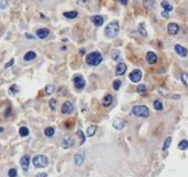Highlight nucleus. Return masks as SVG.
<instances>
[{
    "label": "nucleus",
    "instance_id": "28",
    "mask_svg": "<svg viewBox=\"0 0 188 177\" xmlns=\"http://www.w3.org/2000/svg\"><path fill=\"white\" fill-rule=\"evenodd\" d=\"M44 92H45V94H48V95H51V94L54 92V86H53L52 84L47 85L45 88H44Z\"/></svg>",
    "mask_w": 188,
    "mask_h": 177
},
{
    "label": "nucleus",
    "instance_id": "37",
    "mask_svg": "<svg viewBox=\"0 0 188 177\" xmlns=\"http://www.w3.org/2000/svg\"><path fill=\"white\" fill-rule=\"evenodd\" d=\"M8 176L9 177H17V169L16 168H11L8 171Z\"/></svg>",
    "mask_w": 188,
    "mask_h": 177
},
{
    "label": "nucleus",
    "instance_id": "41",
    "mask_svg": "<svg viewBox=\"0 0 188 177\" xmlns=\"http://www.w3.org/2000/svg\"><path fill=\"white\" fill-rule=\"evenodd\" d=\"M37 177H48V174L47 173H39Z\"/></svg>",
    "mask_w": 188,
    "mask_h": 177
},
{
    "label": "nucleus",
    "instance_id": "31",
    "mask_svg": "<svg viewBox=\"0 0 188 177\" xmlns=\"http://www.w3.org/2000/svg\"><path fill=\"white\" fill-rule=\"evenodd\" d=\"M77 136L81 138V142H80V144H81V145H83V144H84V142H85V135H84L83 131H82V130H77Z\"/></svg>",
    "mask_w": 188,
    "mask_h": 177
},
{
    "label": "nucleus",
    "instance_id": "35",
    "mask_svg": "<svg viewBox=\"0 0 188 177\" xmlns=\"http://www.w3.org/2000/svg\"><path fill=\"white\" fill-rule=\"evenodd\" d=\"M136 90H137L138 93H145V92L147 91V88H146L145 85H143V84H141V85H138Z\"/></svg>",
    "mask_w": 188,
    "mask_h": 177
},
{
    "label": "nucleus",
    "instance_id": "39",
    "mask_svg": "<svg viewBox=\"0 0 188 177\" xmlns=\"http://www.w3.org/2000/svg\"><path fill=\"white\" fill-rule=\"evenodd\" d=\"M13 63H15V60H13V59H11L10 61H9V62H8V63H7V64H6V68H9V66H13Z\"/></svg>",
    "mask_w": 188,
    "mask_h": 177
},
{
    "label": "nucleus",
    "instance_id": "4",
    "mask_svg": "<svg viewBox=\"0 0 188 177\" xmlns=\"http://www.w3.org/2000/svg\"><path fill=\"white\" fill-rule=\"evenodd\" d=\"M49 160H48V157L44 156V155H36L32 158V164L34 167L37 168H43L45 166L48 165Z\"/></svg>",
    "mask_w": 188,
    "mask_h": 177
},
{
    "label": "nucleus",
    "instance_id": "3",
    "mask_svg": "<svg viewBox=\"0 0 188 177\" xmlns=\"http://www.w3.org/2000/svg\"><path fill=\"white\" fill-rule=\"evenodd\" d=\"M132 113L138 117H148L149 110L145 105H134L132 107Z\"/></svg>",
    "mask_w": 188,
    "mask_h": 177
},
{
    "label": "nucleus",
    "instance_id": "21",
    "mask_svg": "<svg viewBox=\"0 0 188 177\" xmlns=\"http://www.w3.org/2000/svg\"><path fill=\"white\" fill-rule=\"evenodd\" d=\"M63 16L68 18V19H75L79 16V12L77 11H66L63 13Z\"/></svg>",
    "mask_w": 188,
    "mask_h": 177
},
{
    "label": "nucleus",
    "instance_id": "12",
    "mask_svg": "<svg viewBox=\"0 0 188 177\" xmlns=\"http://www.w3.org/2000/svg\"><path fill=\"white\" fill-rule=\"evenodd\" d=\"M174 49H175V51H176L180 56H182V58H186V56H187V54H188L187 49L184 48V47L180 45V44H175V45H174Z\"/></svg>",
    "mask_w": 188,
    "mask_h": 177
},
{
    "label": "nucleus",
    "instance_id": "43",
    "mask_svg": "<svg viewBox=\"0 0 188 177\" xmlns=\"http://www.w3.org/2000/svg\"><path fill=\"white\" fill-rule=\"evenodd\" d=\"M120 3H122V5L126 6L127 5V1H120Z\"/></svg>",
    "mask_w": 188,
    "mask_h": 177
},
{
    "label": "nucleus",
    "instance_id": "11",
    "mask_svg": "<svg viewBox=\"0 0 188 177\" xmlns=\"http://www.w3.org/2000/svg\"><path fill=\"white\" fill-rule=\"evenodd\" d=\"M36 34H37V37L39 39H45L48 38V36L50 34V30L47 29V28H40V29L37 30Z\"/></svg>",
    "mask_w": 188,
    "mask_h": 177
},
{
    "label": "nucleus",
    "instance_id": "17",
    "mask_svg": "<svg viewBox=\"0 0 188 177\" xmlns=\"http://www.w3.org/2000/svg\"><path fill=\"white\" fill-rule=\"evenodd\" d=\"M125 125H126V122L123 121V120H115L113 122V127L118 130V131H122L125 127Z\"/></svg>",
    "mask_w": 188,
    "mask_h": 177
},
{
    "label": "nucleus",
    "instance_id": "13",
    "mask_svg": "<svg viewBox=\"0 0 188 177\" xmlns=\"http://www.w3.org/2000/svg\"><path fill=\"white\" fill-rule=\"evenodd\" d=\"M126 69H127V66H126V64H125V63H123V62L117 63L116 69H115L116 75H123V74L126 72Z\"/></svg>",
    "mask_w": 188,
    "mask_h": 177
},
{
    "label": "nucleus",
    "instance_id": "23",
    "mask_svg": "<svg viewBox=\"0 0 188 177\" xmlns=\"http://www.w3.org/2000/svg\"><path fill=\"white\" fill-rule=\"evenodd\" d=\"M171 136H168V137H166V139L164 141V144H163V147H162V149L164 151V152H166L167 149L169 148V146L171 145Z\"/></svg>",
    "mask_w": 188,
    "mask_h": 177
},
{
    "label": "nucleus",
    "instance_id": "42",
    "mask_svg": "<svg viewBox=\"0 0 188 177\" xmlns=\"http://www.w3.org/2000/svg\"><path fill=\"white\" fill-rule=\"evenodd\" d=\"M26 38H27V39H33L34 37H32L30 33H26Z\"/></svg>",
    "mask_w": 188,
    "mask_h": 177
},
{
    "label": "nucleus",
    "instance_id": "24",
    "mask_svg": "<svg viewBox=\"0 0 188 177\" xmlns=\"http://www.w3.org/2000/svg\"><path fill=\"white\" fill-rule=\"evenodd\" d=\"M178 148L180 149V151H187V148H188L187 139H182V141L178 143Z\"/></svg>",
    "mask_w": 188,
    "mask_h": 177
},
{
    "label": "nucleus",
    "instance_id": "20",
    "mask_svg": "<svg viewBox=\"0 0 188 177\" xmlns=\"http://www.w3.org/2000/svg\"><path fill=\"white\" fill-rule=\"evenodd\" d=\"M36 58H37V53H36L34 51H29V52H27V53L24 54V56H23L24 61H31V60H33V59H36Z\"/></svg>",
    "mask_w": 188,
    "mask_h": 177
},
{
    "label": "nucleus",
    "instance_id": "9",
    "mask_svg": "<svg viewBox=\"0 0 188 177\" xmlns=\"http://www.w3.org/2000/svg\"><path fill=\"white\" fill-rule=\"evenodd\" d=\"M72 111H73V104H72L71 102H69V101L64 102L63 105H62L61 112L63 114H70V113H72Z\"/></svg>",
    "mask_w": 188,
    "mask_h": 177
},
{
    "label": "nucleus",
    "instance_id": "34",
    "mask_svg": "<svg viewBox=\"0 0 188 177\" xmlns=\"http://www.w3.org/2000/svg\"><path fill=\"white\" fill-rule=\"evenodd\" d=\"M49 105H50V109L52 111H54L56 109V101L54 99H51L49 101Z\"/></svg>",
    "mask_w": 188,
    "mask_h": 177
},
{
    "label": "nucleus",
    "instance_id": "16",
    "mask_svg": "<svg viewBox=\"0 0 188 177\" xmlns=\"http://www.w3.org/2000/svg\"><path fill=\"white\" fill-rule=\"evenodd\" d=\"M91 21L93 22L96 27H101L104 23V18L102 16H93L91 17Z\"/></svg>",
    "mask_w": 188,
    "mask_h": 177
},
{
    "label": "nucleus",
    "instance_id": "19",
    "mask_svg": "<svg viewBox=\"0 0 188 177\" xmlns=\"http://www.w3.org/2000/svg\"><path fill=\"white\" fill-rule=\"evenodd\" d=\"M162 8H163V12H166V13H169L173 10L171 5L167 1H162Z\"/></svg>",
    "mask_w": 188,
    "mask_h": 177
},
{
    "label": "nucleus",
    "instance_id": "7",
    "mask_svg": "<svg viewBox=\"0 0 188 177\" xmlns=\"http://www.w3.org/2000/svg\"><path fill=\"white\" fill-rule=\"evenodd\" d=\"M142 75H143L142 71H141V70H138V69H136V70H134V71H132L131 73H130L128 77H130V80H131L132 82L137 83V82H139V81H141Z\"/></svg>",
    "mask_w": 188,
    "mask_h": 177
},
{
    "label": "nucleus",
    "instance_id": "22",
    "mask_svg": "<svg viewBox=\"0 0 188 177\" xmlns=\"http://www.w3.org/2000/svg\"><path fill=\"white\" fill-rule=\"evenodd\" d=\"M96 130H97V127L95 126V125H91V126L88 127V131H86V136L88 137H92L95 135V133H96Z\"/></svg>",
    "mask_w": 188,
    "mask_h": 177
},
{
    "label": "nucleus",
    "instance_id": "18",
    "mask_svg": "<svg viewBox=\"0 0 188 177\" xmlns=\"http://www.w3.org/2000/svg\"><path fill=\"white\" fill-rule=\"evenodd\" d=\"M112 103H113V96H112L111 94L105 95L104 98H103V100H102V104H103V106H105V107L110 106Z\"/></svg>",
    "mask_w": 188,
    "mask_h": 177
},
{
    "label": "nucleus",
    "instance_id": "8",
    "mask_svg": "<svg viewBox=\"0 0 188 177\" xmlns=\"http://www.w3.org/2000/svg\"><path fill=\"white\" fill-rule=\"evenodd\" d=\"M20 165H21L22 171L27 173L29 169V165H30V156L29 155H23L20 158Z\"/></svg>",
    "mask_w": 188,
    "mask_h": 177
},
{
    "label": "nucleus",
    "instance_id": "25",
    "mask_svg": "<svg viewBox=\"0 0 188 177\" xmlns=\"http://www.w3.org/2000/svg\"><path fill=\"white\" fill-rule=\"evenodd\" d=\"M137 31L142 37H144V38H146V37L148 36V34H147V31H146V29H145V27H144V24H142V23L138 26Z\"/></svg>",
    "mask_w": 188,
    "mask_h": 177
},
{
    "label": "nucleus",
    "instance_id": "15",
    "mask_svg": "<svg viewBox=\"0 0 188 177\" xmlns=\"http://www.w3.org/2000/svg\"><path fill=\"white\" fill-rule=\"evenodd\" d=\"M72 145H73V139H72L70 136H65V137L63 138L62 143H61V146H62L64 149H69Z\"/></svg>",
    "mask_w": 188,
    "mask_h": 177
},
{
    "label": "nucleus",
    "instance_id": "40",
    "mask_svg": "<svg viewBox=\"0 0 188 177\" xmlns=\"http://www.w3.org/2000/svg\"><path fill=\"white\" fill-rule=\"evenodd\" d=\"M10 112H11V106H9V107H8V110L6 111V113H5V116H6V117H8V116L10 115V114H9Z\"/></svg>",
    "mask_w": 188,
    "mask_h": 177
},
{
    "label": "nucleus",
    "instance_id": "32",
    "mask_svg": "<svg viewBox=\"0 0 188 177\" xmlns=\"http://www.w3.org/2000/svg\"><path fill=\"white\" fill-rule=\"evenodd\" d=\"M121 85H122V81L121 80H115L114 82H113V88L115 90V91H117V90H120V88H121Z\"/></svg>",
    "mask_w": 188,
    "mask_h": 177
},
{
    "label": "nucleus",
    "instance_id": "2",
    "mask_svg": "<svg viewBox=\"0 0 188 177\" xmlns=\"http://www.w3.org/2000/svg\"><path fill=\"white\" fill-rule=\"evenodd\" d=\"M120 33V26L117 21H112L107 24V27L105 28V34L109 38H115Z\"/></svg>",
    "mask_w": 188,
    "mask_h": 177
},
{
    "label": "nucleus",
    "instance_id": "26",
    "mask_svg": "<svg viewBox=\"0 0 188 177\" xmlns=\"http://www.w3.org/2000/svg\"><path fill=\"white\" fill-rule=\"evenodd\" d=\"M55 133V130L53 127H47L45 130H44V135L47 136V137H52L53 135H54Z\"/></svg>",
    "mask_w": 188,
    "mask_h": 177
},
{
    "label": "nucleus",
    "instance_id": "29",
    "mask_svg": "<svg viewBox=\"0 0 188 177\" xmlns=\"http://www.w3.org/2000/svg\"><path fill=\"white\" fill-rule=\"evenodd\" d=\"M154 109L156 111H162L163 110V103L159 100H155L154 101Z\"/></svg>",
    "mask_w": 188,
    "mask_h": 177
},
{
    "label": "nucleus",
    "instance_id": "6",
    "mask_svg": "<svg viewBox=\"0 0 188 177\" xmlns=\"http://www.w3.org/2000/svg\"><path fill=\"white\" fill-rule=\"evenodd\" d=\"M73 83H74V86L79 90H82V88H85V85H86V82H85V80H84V77H81V75H77V77H74L73 79Z\"/></svg>",
    "mask_w": 188,
    "mask_h": 177
},
{
    "label": "nucleus",
    "instance_id": "36",
    "mask_svg": "<svg viewBox=\"0 0 188 177\" xmlns=\"http://www.w3.org/2000/svg\"><path fill=\"white\" fill-rule=\"evenodd\" d=\"M182 81L185 85H187L188 84V75H187V73H186V72H184V73L182 74Z\"/></svg>",
    "mask_w": 188,
    "mask_h": 177
},
{
    "label": "nucleus",
    "instance_id": "33",
    "mask_svg": "<svg viewBox=\"0 0 188 177\" xmlns=\"http://www.w3.org/2000/svg\"><path fill=\"white\" fill-rule=\"evenodd\" d=\"M19 91V88H18V86H17L16 84H12L10 86V88H9V94H12V95H15V94H17V92Z\"/></svg>",
    "mask_w": 188,
    "mask_h": 177
},
{
    "label": "nucleus",
    "instance_id": "44",
    "mask_svg": "<svg viewBox=\"0 0 188 177\" xmlns=\"http://www.w3.org/2000/svg\"><path fill=\"white\" fill-rule=\"evenodd\" d=\"M80 53H81V54H84V50H80Z\"/></svg>",
    "mask_w": 188,
    "mask_h": 177
},
{
    "label": "nucleus",
    "instance_id": "14",
    "mask_svg": "<svg viewBox=\"0 0 188 177\" xmlns=\"http://www.w3.org/2000/svg\"><path fill=\"white\" fill-rule=\"evenodd\" d=\"M146 61L148 62L149 64H155L156 62H157V55L155 52H152V51H149L146 53Z\"/></svg>",
    "mask_w": 188,
    "mask_h": 177
},
{
    "label": "nucleus",
    "instance_id": "1",
    "mask_svg": "<svg viewBox=\"0 0 188 177\" xmlns=\"http://www.w3.org/2000/svg\"><path fill=\"white\" fill-rule=\"evenodd\" d=\"M86 63L88 66H96L101 64V62L103 61V55L100 53L99 51H93V52H90L88 55H86Z\"/></svg>",
    "mask_w": 188,
    "mask_h": 177
},
{
    "label": "nucleus",
    "instance_id": "30",
    "mask_svg": "<svg viewBox=\"0 0 188 177\" xmlns=\"http://www.w3.org/2000/svg\"><path fill=\"white\" fill-rule=\"evenodd\" d=\"M111 58H112L114 61H118L120 60V58H121L120 51H113V52H111Z\"/></svg>",
    "mask_w": 188,
    "mask_h": 177
},
{
    "label": "nucleus",
    "instance_id": "38",
    "mask_svg": "<svg viewBox=\"0 0 188 177\" xmlns=\"http://www.w3.org/2000/svg\"><path fill=\"white\" fill-rule=\"evenodd\" d=\"M8 6H9V2H8V1H0V9L5 10L6 8H8Z\"/></svg>",
    "mask_w": 188,
    "mask_h": 177
},
{
    "label": "nucleus",
    "instance_id": "10",
    "mask_svg": "<svg viewBox=\"0 0 188 177\" xmlns=\"http://www.w3.org/2000/svg\"><path fill=\"white\" fill-rule=\"evenodd\" d=\"M167 30H168V33L171 34V36H176L178 31H179V26L175 23V22H171L167 27Z\"/></svg>",
    "mask_w": 188,
    "mask_h": 177
},
{
    "label": "nucleus",
    "instance_id": "5",
    "mask_svg": "<svg viewBox=\"0 0 188 177\" xmlns=\"http://www.w3.org/2000/svg\"><path fill=\"white\" fill-rule=\"evenodd\" d=\"M84 160H85V151L80 149L74 156V163L77 166H81L84 163Z\"/></svg>",
    "mask_w": 188,
    "mask_h": 177
},
{
    "label": "nucleus",
    "instance_id": "27",
    "mask_svg": "<svg viewBox=\"0 0 188 177\" xmlns=\"http://www.w3.org/2000/svg\"><path fill=\"white\" fill-rule=\"evenodd\" d=\"M29 128L26 126H22L19 128V134H20V136H22V137H26V136H28L29 135Z\"/></svg>",
    "mask_w": 188,
    "mask_h": 177
}]
</instances>
